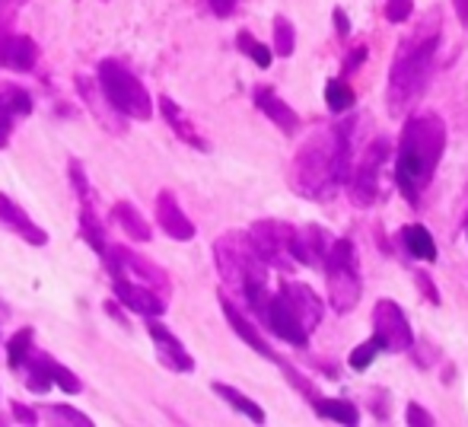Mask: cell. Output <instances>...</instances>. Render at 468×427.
Returning a JSON list of instances; mask_svg holds the SVG:
<instances>
[{
    "label": "cell",
    "instance_id": "6da1fadb",
    "mask_svg": "<svg viewBox=\"0 0 468 427\" xmlns=\"http://www.w3.org/2000/svg\"><path fill=\"white\" fill-rule=\"evenodd\" d=\"M446 150V122L440 115H411L401 128L399 156H395V186L411 205L433 179L440 156Z\"/></svg>",
    "mask_w": 468,
    "mask_h": 427
},
{
    "label": "cell",
    "instance_id": "7a4b0ae2",
    "mask_svg": "<svg viewBox=\"0 0 468 427\" xmlns=\"http://www.w3.org/2000/svg\"><path fill=\"white\" fill-rule=\"evenodd\" d=\"M437 48H440L437 16H431L414 36H405V42L399 45L386 83V106L395 118L408 115V109L420 100V93H424L427 80L433 74Z\"/></svg>",
    "mask_w": 468,
    "mask_h": 427
},
{
    "label": "cell",
    "instance_id": "3957f363",
    "mask_svg": "<svg viewBox=\"0 0 468 427\" xmlns=\"http://www.w3.org/2000/svg\"><path fill=\"white\" fill-rule=\"evenodd\" d=\"M214 259L217 268H220V278L246 297V304L252 306L255 316H265L268 272H265V259L252 246L249 233H223L214 242Z\"/></svg>",
    "mask_w": 468,
    "mask_h": 427
},
{
    "label": "cell",
    "instance_id": "277c9868",
    "mask_svg": "<svg viewBox=\"0 0 468 427\" xmlns=\"http://www.w3.org/2000/svg\"><path fill=\"white\" fill-rule=\"evenodd\" d=\"M293 188L303 198L328 201L338 192L335 179V128L319 131L300 147L293 160Z\"/></svg>",
    "mask_w": 468,
    "mask_h": 427
},
{
    "label": "cell",
    "instance_id": "5b68a950",
    "mask_svg": "<svg viewBox=\"0 0 468 427\" xmlns=\"http://www.w3.org/2000/svg\"><path fill=\"white\" fill-rule=\"evenodd\" d=\"M325 281H328V304L338 316L351 313L357 306L360 294H364V281H360V262L357 249L351 240H335L325 259Z\"/></svg>",
    "mask_w": 468,
    "mask_h": 427
},
{
    "label": "cell",
    "instance_id": "8992f818",
    "mask_svg": "<svg viewBox=\"0 0 468 427\" xmlns=\"http://www.w3.org/2000/svg\"><path fill=\"white\" fill-rule=\"evenodd\" d=\"M99 87H102L105 100L112 102V109L124 118H137V122H150L154 118V100L144 90V83L124 68L122 61H99Z\"/></svg>",
    "mask_w": 468,
    "mask_h": 427
},
{
    "label": "cell",
    "instance_id": "52a82bcc",
    "mask_svg": "<svg viewBox=\"0 0 468 427\" xmlns=\"http://www.w3.org/2000/svg\"><path fill=\"white\" fill-rule=\"evenodd\" d=\"M388 160V141L386 137H376L370 147L364 150L360 163L351 173V201L354 208H373L376 198H379V176L382 166Z\"/></svg>",
    "mask_w": 468,
    "mask_h": 427
},
{
    "label": "cell",
    "instance_id": "ba28073f",
    "mask_svg": "<svg viewBox=\"0 0 468 427\" xmlns=\"http://www.w3.org/2000/svg\"><path fill=\"white\" fill-rule=\"evenodd\" d=\"M373 338L382 345V351L401 354L414 345L411 322H408L405 310L395 300H379L373 306Z\"/></svg>",
    "mask_w": 468,
    "mask_h": 427
},
{
    "label": "cell",
    "instance_id": "9c48e42d",
    "mask_svg": "<svg viewBox=\"0 0 468 427\" xmlns=\"http://www.w3.org/2000/svg\"><path fill=\"white\" fill-rule=\"evenodd\" d=\"M112 272V291H115V300L122 306H128L131 313H137V316H156L160 319L163 313H166V294H160L156 287L150 284H137V281H131L128 274L122 272L118 265H112V262H105Z\"/></svg>",
    "mask_w": 468,
    "mask_h": 427
},
{
    "label": "cell",
    "instance_id": "30bf717a",
    "mask_svg": "<svg viewBox=\"0 0 468 427\" xmlns=\"http://www.w3.org/2000/svg\"><path fill=\"white\" fill-rule=\"evenodd\" d=\"M249 240L252 246L259 249V255L265 259V265H274V268H283L293 262L290 255V240H293V227L281 220H259L249 227Z\"/></svg>",
    "mask_w": 468,
    "mask_h": 427
},
{
    "label": "cell",
    "instance_id": "8fae6325",
    "mask_svg": "<svg viewBox=\"0 0 468 427\" xmlns=\"http://www.w3.org/2000/svg\"><path fill=\"white\" fill-rule=\"evenodd\" d=\"M271 326V332L278 335L281 341L287 345H296V347H306L309 341V328L303 326V319L296 316V310L290 306V300L283 294H274L268 297V306H265V316H261Z\"/></svg>",
    "mask_w": 468,
    "mask_h": 427
},
{
    "label": "cell",
    "instance_id": "7c38bea8",
    "mask_svg": "<svg viewBox=\"0 0 468 427\" xmlns=\"http://www.w3.org/2000/svg\"><path fill=\"white\" fill-rule=\"evenodd\" d=\"M147 332L156 345V358H160V364H166L173 373H195V358H191V354L186 351V345H182V341L176 338L163 322H156V316L147 319Z\"/></svg>",
    "mask_w": 468,
    "mask_h": 427
},
{
    "label": "cell",
    "instance_id": "4fadbf2b",
    "mask_svg": "<svg viewBox=\"0 0 468 427\" xmlns=\"http://www.w3.org/2000/svg\"><path fill=\"white\" fill-rule=\"evenodd\" d=\"M105 262H112V265H118L122 272H131L134 278H141V281H147L150 287H156L160 294H169V278H166V272L163 268H156L150 259H144V255H137V252H131V249H109V252L102 255Z\"/></svg>",
    "mask_w": 468,
    "mask_h": 427
},
{
    "label": "cell",
    "instance_id": "5bb4252c",
    "mask_svg": "<svg viewBox=\"0 0 468 427\" xmlns=\"http://www.w3.org/2000/svg\"><path fill=\"white\" fill-rule=\"evenodd\" d=\"M332 242L335 240L322 227L293 230V240H290V255H293V262H300V265H325Z\"/></svg>",
    "mask_w": 468,
    "mask_h": 427
},
{
    "label": "cell",
    "instance_id": "9a60e30c",
    "mask_svg": "<svg viewBox=\"0 0 468 427\" xmlns=\"http://www.w3.org/2000/svg\"><path fill=\"white\" fill-rule=\"evenodd\" d=\"M156 220H160L163 233L179 242L195 240V233H197L195 223L188 220L186 211L179 208V201H176V192H169V188H163V192L156 195Z\"/></svg>",
    "mask_w": 468,
    "mask_h": 427
},
{
    "label": "cell",
    "instance_id": "2e32d148",
    "mask_svg": "<svg viewBox=\"0 0 468 427\" xmlns=\"http://www.w3.org/2000/svg\"><path fill=\"white\" fill-rule=\"evenodd\" d=\"M0 227H6L16 236H23L29 246H45V242H48V233H45V230L38 227V223L32 220V217L26 214L16 201L6 198V195H0Z\"/></svg>",
    "mask_w": 468,
    "mask_h": 427
},
{
    "label": "cell",
    "instance_id": "e0dca14e",
    "mask_svg": "<svg viewBox=\"0 0 468 427\" xmlns=\"http://www.w3.org/2000/svg\"><path fill=\"white\" fill-rule=\"evenodd\" d=\"M38 61V48L29 36H6L0 42V64L16 74H29Z\"/></svg>",
    "mask_w": 468,
    "mask_h": 427
},
{
    "label": "cell",
    "instance_id": "ac0fdd59",
    "mask_svg": "<svg viewBox=\"0 0 468 427\" xmlns=\"http://www.w3.org/2000/svg\"><path fill=\"white\" fill-rule=\"evenodd\" d=\"M255 106L261 109V115H268L283 134H296L300 131V115L274 93V87H255Z\"/></svg>",
    "mask_w": 468,
    "mask_h": 427
},
{
    "label": "cell",
    "instance_id": "d6986e66",
    "mask_svg": "<svg viewBox=\"0 0 468 427\" xmlns=\"http://www.w3.org/2000/svg\"><path fill=\"white\" fill-rule=\"evenodd\" d=\"M220 306H223V316H227V322H229V328H233L236 335H239L242 341H246L249 347H252L255 354H261V358H268V360H278V354H274V347L268 345L265 338H261V332L259 328L252 326V322H249L246 316H242L239 310H236L233 304H229L227 297L220 300Z\"/></svg>",
    "mask_w": 468,
    "mask_h": 427
},
{
    "label": "cell",
    "instance_id": "ffe728a7",
    "mask_svg": "<svg viewBox=\"0 0 468 427\" xmlns=\"http://www.w3.org/2000/svg\"><path fill=\"white\" fill-rule=\"evenodd\" d=\"M281 294L290 300V306H293L296 316L303 319V326L313 332V328L319 326V319H322V300L313 294V287H306V284H283Z\"/></svg>",
    "mask_w": 468,
    "mask_h": 427
},
{
    "label": "cell",
    "instance_id": "44dd1931",
    "mask_svg": "<svg viewBox=\"0 0 468 427\" xmlns=\"http://www.w3.org/2000/svg\"><path fill=\"white\" fill-rule=\"evenodd\" d=\"M160 115H163V122H166L169 128L176 131V137H179V141H186L188 147L201 150V154L207 150V141H204V137L197 134V128L188 122V115L179 106H176V102L169 100V96H160Z\"/></svg>",
    "mask_w": 468,
    "mask_h": 427
},
{
    "label": "cell",
    "instance_id": "7402d4cb",
    "mask_svg": "<svg viewBox=\"0 0 468 427\" xmlns=\"http://www.w3.org/2000/svg\"><path fill=\"white\" fill-rule=\"evenodd\" d=\"M112 217H115V223L124 230V236L134 242H150V223L144 220V214L137 211L134 205H128V201H118L115 208H112Z\"/></svg>",
    "mask_w": 468,
    "mask_h": 427
},
{
    "label": "cell",
    "instance_id": "603a6c76",
    "mask_svg": "<svg viewBox=\"0 0 468 427\" xmlns=\"http://www.w3.org/2000/svg\"><path fill=\"white\" fill-rule=\"evenodd\" d=\"M401 242H405V249L414 255V259L437 262V242H433L431 230L420 227V223H408V227L401 230Z\"/></svg>",
    "mask_w": 468,
    "mask_h": 427
},
{
    "label": "cell",
    "instance_id": "cb8c5ba5",
    "mask_svg": "<svg viewBox=\"0 0 468 427\" xmlns=\"http://www.w3.org/2000/svg\"><path fill=\"white\" fill-rule=\"evenodd\" d=\"M313 409H315V415H319V418H328V422H338V424H347V427H354V424L360 422L357 405L345 402V399H322V396H315L313 399Z\"/></svg>",
    "mask_w": 468,
    "mask_h": 427
},
{
    "label": "cell",
    "instance_id": "d4e9b609",
    "mask_svg": "<svg viewBox=\"0 0 468 427\" xmlns=\"http://www.w3.org/2000/svg\"><path fill=\"white\" fill-rule=\"evenodd\" d=\"M214 392L223 399L227 405H233L236 411H242V415L249 418L252 424H265V409H261L259 402H252L249 396H242L236 386H227V383H214Z\"/></svg>",
    "mask_w": 468,
    "mask_h": 427
},
{
    "label": "cell",
    "instance_id": "484cf974",
    "mask_svg": "<svg viewBox=\"0 0 468 427\" xmlns=\"http://www.w3.org/2000/svg\"><path fill=\"white\" fill-rule=\"evenodd\" d=\"M80 233H83V240H87L99 255L109 252V246H105V230H102V223L96 220L90 201H80Z\"/></svg>",
    "mask_w": 468,
    "mask_h": 427
},
{
    "label": "cell",
    "instance_id": "4316f807",
    "mask_svg": "<svg viewBox=\"0 0 468 427\" xmlns=\"http://www.w3.org/2000/svg\"><path fill=\"white\" fill-rule=\"evenodd\" d=\"M325 106L335 112V115H345V112L354 109V90L347 87L345 80H328L325 83Z\"/></svg>",
    "mask_w": 468,
    "mask_h": 427
},
{
    "label": "cell",
    "instance_id": "83f0119b",
    "mask_svg": "<svg viewBox=\"0 0 468 427\" xmlns=\"http://www.w3.org/2000/svg\"><path fill=\"white\" fill-rule=\"evenodd\" d=\"M296 51V29L287 16H274V55L290 58Z\"/></svg>",
    "mask_w": 468,
    "mask_h": 427
},
{
    "label": "cell",
    "instance_id": "f1b7e54d",
    "mask_svg": "<svg viewBox=\"0 0 468 427\" xmlns=\"http://www.w3.org/2000/svg\"><path fill=\"white\" fill-rule=\"evenodd\" d=\"M0 109H6L16 118H23L32 112V96L26 93L23 87H0Z\"/></svg>",
    "mask_w": 468,
    "mask_h": 427
},
{
    "label": "cell",
    "instance_id": "f546056e",
    "mask_svg": "<svg viewBox=\"0 0 468 427\" xmlns=\"http://www.w3.org/2000/svg\"><path fill=\"white\" fill-rule=\"evenodd\" d=\"M29 351H32V328H19V332L6 341V360H10L13 370H19V367L26 364Z\"/></svg>",
    "mask_w": 468,
    "mask_h": 427
},
{
    "label": "cell",
    "instance_id": "4dcf8cb0",
    "mask_svg": "<svg viewBox=\"0 0 468 427\" xmlns=\"http://www.w3.org/2000/svg\"><path fill=\"white\" fill-rule=\"evenodd\" d=\"M236 45H239L242 55L252 58V61L259 64L261 70L271 68V48H265V45H261L259 38L252 36V32H239V36H236Z\"/></svg>",
    "mask_w": 468,
    "mask_h": 427
},
{
    "label": "cell",
    "instance_id": "1f68e13d",
    "mask_svg": "<svg viewBox=\"0 0 468 427\" xmlns=\"http://www.w3.org/2000/svg\"><path fill=\"white\" fill-rule=\"evenodd\" d=\"M45 358V354H42ZM45 367H48V377H51V383H58L64 392H80L83 390V383L77 379V373L74 370H68L64 364H58V360H51V358H45Z\"/></svg>",
    "mask_w": 468,
    "mask_h": 427
},
{
    "label": "cell",
    "instance_id": "d6a6232c",
    "mask_svg": "<svg viewBox=\"0 0 468 427\" xmlns=\"http://www.w3.org/2000/svg\"><path fill=\"white\" fill-rule=\"evenodd\" d=\"M376 354H382V345L376 338L364 341V345H357L351 351V358H347V364H351V370H367V367L376 360Z\"/></svg>",
    "mask_w": 468,
    "mask_h": 427
},
{
    "label": "cell",
    "instance_id": "836d02e7",
    "mask_svg": "<svg viewBox=\"0 0 468 427\" xmlns=\"http://www.w3.org/2000/svg\"><path fill=\"white\" fill-rule=\"evenodd\" d=\"M29 390L32 392H48L51 390V377H48V367H45V358L29 360Z\"/></svg>",
    "mask_w": 468,
    "mask_h": 427
},
{
    "label": "cell",
    "instance_id": "e575fe53",
    "mask_svg": "<svg viewBox=\"0 0 468 427\" xmlns=\"http://www.w3.org/2000/svg\"><path fill=\"white\" fill-rule=\"evenodd\" d=\"M411 13H414V0H388L382 16H386L388 23H405Z\"/></svg>",
    "mask_w": 468,
    "mask_h": 427
},
{
    "label": "cell",
    "instance_id": "d590c367",
    "mask_svg": "<svg viewBox=\"0 0 468 427\" xmlns=\"http://www.w3.org/2000/svg\"><path fill=\"white\" fill-rule=\"evenodd\" d=\"M51 415H55L61 424H74V427H93V422H90V418L83 415V411L70 409V405H55V409H51Z\"/></svg>",
    "mask_w": 468,
    "mask_h": 427
},
{
    "label": "cell",
    "instance_id": "8d00e7d4",
    "mask_svg": "<svg viewBox=\"0 0 468 427\" xmlns=\"http://www.w3.org/2000/svg\"><path fill=\"white\" fill-rule=\"evenodd\" d=\"M70 182H74V188H77V198L90 201V182H87V173H83L80 160H70Z\"/></svg>",
    "mask_w": 468,
    "mask_h": 427
},
{
    "label": "cell",
    "instance_id": "74e56055",
    "mask_svg": "<svg viewBox=\"0 0 468 427\" xmlns=\"http://www.w3.org/2000/svg\"><path fill=\"white\" fill-rule=\"evenodd\" d=\"M408 424H411V427H431V424H437V422H433L431 411L420 409L418 402H411V405H408Z\"/></svg>",
    "mask_w": 468,
    "mask_h": 427
},
{
    "label": "cell",
    "instance_id": "f35d334b",
    "mask_svg": "<svg viewBox=\"0 0 468 427\" xmlns=\"http://www.w3.org/2000/svg\"><path fill=\"white\" fill-rule=\"evenodd\" d=\"M13 122H16V115H13V112H6V109H0V147H4V144L10 141Z\"/></svg>",
    "mask_w": 468,
    "mask_h": 427
},
{
    "label": "cell",
    "instance_id": "ab89813d",
    "mask_svg": "<svg viewBox=\"0 0 468 427\" xmlns=\"http://www.w3.org/2000/svg\"><path fill=\"white\" fill-rule=\"evenodd\" d=\"M207 4H210V10H214L217 16H220V19H227L229 13L236 10V4H239V0H207Z\"/></svg>",
    "mask_w": 468,
    "mask_h": 427
},
{
    "label": "cell",
    "instance_id": "60d3db41",
    "mask_svg": "<svg viewBox=\"0 0 468 427\" xmlns=\"http://www.w3.org/2000/svg\"><path fill=\"white\" fill-rule=\"evenodd\" d=\"M414 281H418V284L424 287V294H427V300H431V304H440V294H437V287L431 284V278H427L424 272H418V274H414Z\"/></svg>",
    "mask_w": 468,
    "mask_h": 427
},
{
    "label": "cell",
    "instance_id": "b9f144b4",
    "mask_svg": "<svg viewBox=\"0 0 468 427\" xmlns=\"http://www.w3.org/2000/svg\"><path fill=\"white\" fill-rule=\"evenodd\" d=\"M13 418H16V422L19 424H38L36 422V411H32V409H26V405H13Z\"/></svg>",
    "mask_w": 468,
    "mask_h": 427
},
{
    "label": "cell",
    "instance_id": "7bdbcfd3",
    "mask_svg": "<svg viewBox=\"0 0 468 427\" xmlns=\"http://www.w3.org/2000/svg\"><path fill=\"white\" fill-rule=\"evenodd\" d=\"M332 23H335V29H338L341 36H351V19H347V13H345V10H335Z\"/></svg>",
    "mask_w": 468,
    "mask_h": 427
},
{
    "label": "cell",
    "instance_id": "ee69618b",
    "mask_svg": "<svg viewBox=\"0 0 468 427\" xmlns=\"http://www.w3.org/2000/svg\"><path fill=\"white\" fill-rule=\"evenodd\" d=\"M360 61H367V48H357V51H354V55L347 58V64H345V68H347V70H354Z\"/></svg>",
    "mask_w": 468,
    "mask_h": 427
},
{
    "label": "cell",
    "instance_id": "f6af8a7d",
    "mask_svg": "<svg viewBox=\"0 0 468 427\" xmlns=\"http://www.w3.org/2000/svg\"><path fill=\"white\" fill-rule=\"evenodd\" d=\"M456 13H459V23L468 26V0H456Z\"/></svg>",
    "mask_w": 468,
    "mask_h": 427
}]
</instances>
